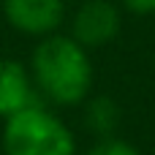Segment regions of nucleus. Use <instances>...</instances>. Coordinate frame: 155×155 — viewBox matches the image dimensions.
<instances>
[{"label": "nucleus", "mask_w": 155, "mask_h": 155, "mask_svg": "<svg viewBox=\"0 0 155 155\" xmlns=\"http://www.w3.org/2000/svg\"><path fill=\"white\" fill-rule=\"evenodd\" d=\"M3 19L25 35H54L65 22V0H3Z\"/></svg>", "instance_id": "nucleus-4"}, {"label": "nucleus", "mask_w": 155, "mask_h": 155, "mask_svg": "<svg viewBox=\"0 0 155 155\" xmlns=\"http://www.w3.org/2000/svg\"><path fill=\"white\" fill-rule=\"evenodd\" d=\"M120 27L123 16L112 0H84L71 16V38H76L90 52L112 44Z\"/></svg>", "instance_id": "nucleus-3"}, {"label": "nucleus", "mask_w": 155, "mask_h": 155, "mask_svg": "<svg viewBox=\"0 0 155 155\" xmlns=\"http://www.w3.org/2000/svg\"><path fill=\"white\" fill-rule=\"evenodd\" d=\"M87 155H142V153H139L136 144H131V142H125V139L104 136V139H98V142L90 147Z\"/></svg>", "instance_id": "nucleus-7"}, {"label": "nucleus", "mask_w": 155, "mask_h": 155, "mask_svg": "<svg viewBox=\"0 0 155 155\" xmlns=\"http://www.w3.org/2000/svg\"><path fill=\"white\" fill-rule=\"evenodd\" d=\"M0 142L5 155H76L74 134L44 104L8 117Z\"/></svg>", "instance_id": "nucleus-2"}, {"label": "nucleus", "mask_w": 155, "mask_h": 155, "mask_svg": "<svg viewBox=\"0 0 155 155\" xmlns=\"http://www.w3.org/2000/svg\"><path fill=\"white\" fill-rule=\"evenodd\" d=\"M30 76L41 101L54 106H79L90 98L93 87L90 49L71 35H46L33 49Z\"/></svg>", "instance_id": "nucleus-1"}, {"label": "nucleus", "mask_w": 155, "mask_h": 155, "mask_svg": "<svg viewBox=\"0 0 155 155\" xmlns=\"http://www.w3.org/2000/svg\"><path fill=\"white\" fill-rule=\"evenodd\" d=\"M35 104H41V95L33 84L30 68L14 57H3L0 60V120H8Z\"/></svg>", "instance_id": "nucleus-5"}, {"label": "nucleus", "mask_w": 155, "mask_h": 155, "mask_svg": "<svg viewBox=\"0 0 155 155\" xmlns=\"http://www.w3.org/2000/svg\"><path fill=\"white\" fill-rule=\"evenodd\" d=\"M123 8L136 16H150L155 14V0H123Z\"/></svg>", "instance_id": "nucleus-8"}, {"label": "nucleus", "mask_w": 155, "mask_h": 155, "mask_svg": "<svg viewBox=\"0 0 155 155\" xmlns=\"http://www.w3.org/2000/svg\"><path fill=\"white\" fill-rule=\"evenodd\" d=\"M84 125L95 134V136H114L117 125H120V106L106 98V95H98V98H87L84 101Z\"/></svg>", "instance_id": "nucleus-6"}]
</instances>
